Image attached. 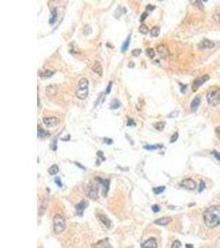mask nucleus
<instances>
[{"label":"nucleus","instance_id":"49","mask_svg":"<svg viewBox=\"0 0 220 248\" xmlns=\"http://www.w3.org/2000/svg\"><path fill=\"white\" fill-rule=\"evenodd\" d=\"M155 8V7L154 6H152V5H148L147 6V9L148 10V11H153V9H154Z\"/></svg>","mask_w":220,"mask_h":248},{"label":"nucleus","instance_id":"20","mask_svg":"<svg viewBox=\"0 0 220 248\" xmlns=\"http://www.w3.org/2000/svg\"><path fill=\"white\" fill-rule=\"evenodd\" d=\"M98 218H99V220H100L101 222H102L104 225H105L106 227H110V221L109 218H107L106 217L105 215H102V214H99L98 215Z\"/></svg>","mask_w":220,"mask_h":248},{"label":"nucleus","instance_id":"7","mask_svg":"<svg viewBox=\"0 0 220 248\" xmlns=\"http://www.w3.org/2000/svg\"><path fill=\"white\" fill-rule=\"evenodd\" d=\"M157 51H158V55H160L162 58H168L169 55H170V52H169V50L165 45H159V46H157Z\"/></svg>","mask_w":220,"mask_h":248},{"label":"nucleus","instance_id":"41","mask_svg":"<svg viewBox=\"0 0 220 248\" xmlns=\"http://www.w3.org/2000/svg\"><path fill=\"white\" fill-rule=\"evenodd\" d=\"M111 86H112V81H110V82H109V84H108L107 88H106V94H110V89H111Z\"/></svg>","mask_w":220,"mask_h":248},{"label":"nucleus","instance_id":"42","mask_svg":"<svg viewBox=\"0 0 220 248\" xmlns=\"http://www.w3.org/2000/svg\"><path fill=\"white\" fill-rule=\"evenodd\" d=\"M213 19L215 20L217 22H219L220 23V12H218V13H216V14L213 16Z\"/></svg>","mask_w":220,"mask_h":248},{"label":"nucleus","instance_id":"33","mask_svg":"<svg viewBox=\"0 0 220 248\" xmlns=\"http://www.w3.org/2000/svg\"><path fill=\"white\" fill-rule=\"evenodd\" d=\"M141 52L142 51L140 49H134V50L132 51V55H134V56H135V57H138L139 55H140Z\"/></svg>","mask_w":220,"mask_h":248},{"label":"nucleus","instance_id":"17","mask_svg":"<svg viewBox=\"0 0 220 248\" xmlns=\"http://www.w3.org/2000/svg\"><path fill=\"white\" fill-rule=\"evenodd\" d=\"M172 221V218L166 217L159 218V219H157L155 222H154V223L158 224V225H161V226H165V225H168V223H170Z\"/></svg>","mask_w":220,"mask_h":248},{"label":"nucleus","instance_id":"8","mask_svg":"<svg viewBox=\"0 0 220 248\" xmlns=\"http://www.w3.org/2000/svg\"><path fill=\"white\" fill-rule=\"evenodd\" d=\"M181 186L186 189H188V190H193L196 188V183L191 179H186V180L182 181Z\"/></svg>","mask_w":220,"mask_h":248},{"label":"nucleus","instance_id":"12","mask_svg":"<svg viewBox=\"0 0 220 248\" xmlns=\"http://www.w3.org/2000/svg\"><path fill=\"white\" fill-rule=\"evenodd\" d=\"M88 88H84V89L78 88V89H77L76 96L79 99L83 100V99H85L88 97Z\"/></svg>","mask_w":220,"mask_h":248},{"label":"nucleus","instance_id":"47","mask_svg":"<svg viewBox=\"0 0 220 248\" xmlns=\"http://www.w3.org/2000/svg\"><path fill=\"white\" fill-rule=\"evenodd\" d=\"M215 134H216V136H217V138H218V139L220 140V127H218V128H216Z\"/></svg>","mask_w":220,"mask_h":248},{"label":"nucleus","instance_id":"11","mask_svg":"<svg viewBox=\"0 0 220 248\" xmlns=\"http://www.w3.org/2000/svg\"><path fill=\"white\" fill-rule=\"evenodd\" d=\"M96 180L98 181V183H100L102 185L103 187V195L104 196H106L107 194V192L109 190V186H110V181L108 180H102L101 178H99V177H96L95 178Z\"/></svg>","mask_w":220,"mask_h":248},{"label":"nucleus","instance_id":"45","mask_svg":"<svg viewBox=\"0 0 220 248\" xmlns=\"http://www.w3.org/2000/svg\"><path fill=\"white\" fill-rule=\"evenodd\" d=\"M147 16H148V13H147V12H144V13L142 14L141 17H140V22H144V20L146 19Z\"/></svg>","mask_w":220,"mask_h":248},{"label":"nucleus","instance_id":"44","mask_svg":"<svg viewBox=\"0 0 220 248\" xmlns=\"http://www.w3.org/2000/svg\"><path fill=\"white\" fill-rule=\"evenodd\" d=\"M132 125H133V126L135 125L134 119L129 118V119H128V123H127V126H132Z\"/></svg>","mask_w":220,"mask_h":248},{"label":"nucleus","instance_id":"43","mask_svg":"<svg viewBox=\"0 0 220 248\" xmlns=\"http://www.w3.org/2000/svg\"><path fill=\"white\" fill-rule=\"evenodd\" d=\"M55 182L56 183V185H57L58 186L62 187V183H61V180H60V179L59 178V177H56V178L55 179Z\"/></svg>","mask_w":220,"mask_h":248},{"label":"nucleus","instance_id":"27","mask_svg":"<svg viewBox=\"0 0 220 248\" xmlns=\"http://www.w3.org/2000/svg\"><path fill=\"white\" fill-rule=\"evenodd\" d=\"M129 42H130V36H128L127 40L124 41V44H123V46H122L123 52H124V51H126L127 50H128V48H129Z\"/></svg>","mask_w":220,"mask_h":248},{"label":"nucleus","instance_id":"10","mask_svg":"<svg viewBox=\"0 0 220 248\" xmlns=\"http://www.w3.org/2000/svg\"><path fill=\"white\" fill-rule=\"evenodd\" d=\"M214 46V43L213 41H209V39H204L201 41L198 45V47L200 49H211Z\"/></svg>","mask_w":220,"mask_h":248},{"label":"nucleus","instance_id":"23","mask_svg":"<svg viewBox=\"0 0 220 248\" xmlns=\"http://www.w3.org/2000/svg\"><path fill=\"white\" fill-rule=\"evenodd\" d=\"M165 125H166V123H164V122H158V123H154L153 127H154V128H155L156 130L162 132V131L164 129V128H165Z\"/></svg>","mask_w":220,"mask_h":248},{"label":"nucleus","instance_id":"30","mask_svg":"<svg viewBox=\"0 0 220 248\" xmlns=\"http://www.w3.org/2000/svg\"><path fill=\"white\" fill-rule=\"evenodd\" d=\"M46 135H48V133L45 131L43 128H38V137L39 138H44L46 137Z\"/></svg>","mask_w":220,"mask_h":248},{"label":"nucleus","instance_id":"29","mask_svg":"<svg viewBox=\"0 0 220 248\" xmlns=\"http://www.w3.org/2000/svg\"><path fill=\"white\" fill-rule=\"evenodd\" d=\"M56 16H57V14H56V9L54 8V9L52 10V15H51V17L50 18V24H54V23H55V21H56Z\"/></svg>","mask_w":220,"mask_h":248},{"label":"nucleus","instance_id":"3","mask_svg":"<svg viewBox=\"0 0 220 248\" xmlns=\"http://www.w3.org/2000/svg\"><path fill=\"white\" fill-rule=\"evenodd\" d=\"M207 101L211 106H217L220 102V89L213 88L207 94Z\"/></svg>","mask_w":220,"mask_h":248},{"label":"nucleus","instance_id":"18","mask_svg":"<svg viewBox=\"0 0 220 248\" xmlns=\"http://www.w3.org/2000/svg\"><path fill=\"white\" fill-rule=\"evenodd\" d=\"M92 246L94 248H111L110 246V244L108 243V241H106V240L99 241L96 244H94Z\"/></svg>","mask_w":220,"mask_h":248},{"label":"nucleus","instance_id":"35","mask_svg":"<svg viewBox=\"0 0 220 248\" xmlns=\"http://www.w3.org/2000/svg\"><path fill=\"white\" fill-rule=\"evenodd\" d=\"M194 5H195L196 7H198V8L200 9H204V6L203 3H202V1H194Z\"/></svg>","mask_w":220,"mask_h":248},{"label":"nucleus","instance_id":"13","mask_svg":"<svg viewBox=\"0 0 220 248\" xmlns=\"http://www.w3.org/2000/svg\"><path fill=\"white\" fill-rule=\"evenodd\" d=\"M157 246H158L157 241L153 237L148 239L141 245L142 248H157Z\"/></svg>","mask_w":220,"mask_h":248},{"label":"nucleus","instance_id":"36","mask_svg":"<svg viewBox=\"0 0 220 248\" xmlns=\"http://www.w3.org/2000/svg\"><path fill=\"white\" fill-rule=\"evenodd\" d=\"M182 247V243L179 241H175L172 244V248H181Z\"/></svg>","mask_w":220,"mask_h":248},{"label":"nucleus","instance_id":"46","mask_svg":"<svg viewBox=\"0 0 220 248\" xmlns=\"http://www.w3.org/2000/svg\"><path fill=\"white\" fill-rule=\"evenodd\" d=\"M180 85H181V87H182V88H181V92H182V94H184L185 92H186V85H185V84H181V83H180Z\"/></svg>","mask_w":220,"mask_h":248},{"label":"nucleus","instance_id":"50","mask_svg":"<svg viewBox=\"0 0 220 248\" xmlns=\"http://www.w3.org/2000/svg\"><path fill=\"white\" fill-rule=\"evenodd\" d=\"M186 248H194V246H192V245H191V244H186Z\"/></svg>","mask_w":220,"mask_h":248},{"label":"nucleus","instance_id":"37","mask_svg":"<svg viewBox=\"0 0 220 248\" xmlns=\"http://www.w3.org/2000/svg\"><path fill=\"white\" fill-rule=\"evenodd\" d=\"M177 139H178V133H175L172 136V138H171L170 142L171 143H173V142H176Z\"/></svg>","mask_w":220,"mask_h":248},{"label":"nucleus","instance_id":"1","mask_svg":"<svg viewBox=\"0 0 220 248\" xmlns=\"http://www.w3.org/2000/svg\"><path fill=\"white\" fill-rule=\"evenodd\" d=\"M204 223L209 228H213L220 223V206L213 205L208 208L203 214Z\"/></svg>","mask_w":220,"mask_h":248},{"label":"nucleus","instance_id":"28","mask_svg":"<svg viewBox=\"0 0 220 248\" xmlns=\"http://www.w3.org/2000/svg\"><path fill=\"white\" fill-rule=\"evenodd\" d=\"M166 187L165 186H159V187H156V188H153V192L156 194H160L165 190Z\"/></svg>","mask_w":220,"mask_h":248},{"label":"nucleus","instance_id":"14","mask_svg":"<svg viewBox=\"0 0 220 248\" xmlns=\"http://www.w3.org/2000/svg\"><path fill=\"white\" fill-rule=\"evenodd\" d=\"M59 88L56 84H50L46 88V93L49 96H53L58 93Z\"/></svg>","mask_w":220,"mask_h":248},{"label":"nucleus","instance_id":"38","mask_svg":"<svg viewBox=\"0 0 220 248\" xmlns=\"http://www.w3.org/2000/svg\"><path fill=\"white\" fill-rule=\"evenodd\" d=\"M152 210H153L154 213H158L160 211V207H159L158 204H154L152 206Z\"/></svg>","mask_w":220,"mask_h":248},{"label":"nucleus","instance_id":"25","mask_svg":"<svg viewBox=\"0 0 220 248\" xmlns=\"http://www.w3.org/2000/svg\"><path fill=\"white\" fill-rule=\"evenodd\" d=\"M159 33H160V29H159V27H153V28L151 29L150 31L151 36L156 37V36H158V35H159Z\"/></svg>","mask_w":220,"mask_h":248},{"label":"nucleus","instance_id":"5","mask_svg":"<svg viewBox=\"0 0 220 248\" xmlns=\"http://www.w3.org/2000/svg\"><path fill=\"white\" fill-rule=\"evenodd\" d=\"M86 194L91 199H97L98 198V189L93 184H89L86 187Z\"/></svg>","mask_w":220,"mask_h":248},{"label":"nucleus","instance_id":"9","mask_svg":"<svg viewBox=\"0 0 220 248\" xmlns=\"http://www.w3.org/2000/svg\"><path fill=\"white\" fill-rule=\"evenodd\" d=\"M88 203H86V201H84V200H83V201H81L79 204H78L76 205L77 214L79 215V216H83V215L84 210L86 209V208L88 207Z\"/></svg>","mask_w":220,"mask_h":248},{"label":"nucleus","instance_id":"4","mask_svg":"<svg viewBox=\"0 0 220 248\" xmlns=\"http://www.w3.org/2000/svg\"><path fill=\"white\" fill-rule=\"evenodd\" d=\"M209 80V76L208 75H202V76H200V77H198L197 79H195V80H194L193 84H192L191 86L192 91L193 92L197 91L199 88H200L201 85H203V84H204L206 81H208Z\"/></svg>","mask_w":220,"mask_h":248},{"label":"nucleus","instance_id":"24","mask_svg":"<svg viewBox=\"0 0 220 248\" xmlns=\"http://www.w3.org/2000/svg\"><path fill=\"white\" fill-rule=\"evenodd\" d=\"M58 172H59V167H58L57 165H53L49 169V174L51 175H55Z\"/></svg>","mask_w":220,"mask_h":248},{"label":"nucleus","instance_id":"34","mask_svg":"<svg viewBox=\"0 0 220 248\" xmlns=\"http://www.w3.org/2000/svg\"><path fill=\"white\" fill-rule=\"evenodd\" d=\"M205 187H206L205 183H204L203 180H200V186H199V192H202V191L205 189Z\"/></svg>","mask_w":220,"mask_h":248},{"label":"nucleus","instance_id":"32","mask_svg":"<svg viewBox=\"0 0 220 248\" xmlns=\"http://www.w3.org/2000/svg\"><path fill=\"white\" fill-rule=\"evenodd\" d=\"M159 147H161V146H154V145H146V146H144V149L148 150V151H153V150L158 149V148Z\"/></svg>","mask_w":220,"mask_h":248},{"label":"nucleus","instance_id":"19","mask_svg":"<svg viewBox=\"0 0 220 248\" xmlns=\"http://www.w3.org/2000/svg\"><path fill=\"white\" fill-rule=\"evenodd\" d=\"M54 74H55V72H54V71H52V70H44V71H41V72H40V77H41V79L45 80V79H48V78H50L53 75H54Z\"/></svg>","mask_w":220,"mask_h":248},{"label":"nucleus","instance_id":"51","mask_svg":"<svg viewBox=\"0 0 220 248\" xmlns=\"http://www.w3.org/2000/svg\"><path fill=\"white\" fill-rule=\"evenodd\" d=\"M130 64L129 65V67H134V64H133V62H129Z\"/></svg>","mask_w":220,"mask_h":248},{"label":"nucleus","instance_id":"40","mask_svg":"<svg viewBox=\"0 0 220 248\" xmlns=\"http://www.w3.org/2000/svg\"><path fill=\"white\" fill-rule=\"evenodd\" d=\"M212 154H213V157H215L216 159L218 160V161L220 162V153H218V152H216V151H213V152H212Z\"/></svg>","mask_w":220,"mask_h":248},{"label":"nucleus","instance_id":"39","mask_svg":"<svg viewBox=\"0 0 220 248\" xmlns=\"http://www.w3.org/2000/svg\"><path fill=\"white\" fill-rule=\"evenodd\" d=\"M51 149L53 150V151H56V149H57V146H56V140H54L52 142H51Z\"/></svg>","mask_w":220,"mask_h":248},{"label":"nucleus","instance_id":"15","mask_svg":"<svg viewBox=\"0 0 220 248\" xmlns=\"http://www.w3.org/2000/svg\"><path fill=\"white\" fill-rule=\"evenodd\" d=\"M200 101H201V98L200 95H197V96L195 97V99L192 100L191 104V110L192 112H196L197 109H198L200 104Z\"/></svg>","mask_w":220,"mask_h":248},{"label":"nucleus","instance_id":"2","mask_svg":"<svg viewBox=\"0 0 220 248\" xmlns=\"http://www.w3.org/2000/svg\"><path fill=\"white\" fill-rule=\"evenodd\" d=\"M53 222H54V232L55 234L61 233L66 228V220L62 215H55L53 218Z\"/></svg>","mask_w":220,"mask_h":248},{"label":"nucleus","instance_id":"48","mask_svg":"<svg viewBox=\"0 0 220 248\" xmlns=\"http://www.w3.org/2000/svg\"><path fill=\"white\" fill-rule=\"evenodd\" d=\"M104 142H105V143H106V144H111V143H113V141L111 139H109V138H105L104 139Z\"/></svg>","mask_w":220,"mask_h":248},{"label":"nucleus","instance_id":"16","mask_svg":"<svg viewBox=\"0 0 220 248\" xmlns=\"http://www.w3.org/2000/svg\"><path fill=\"white\" fill-rule=\"evenodd\" d=\"M92 70L93 72L97 74L99 76H101V75H102V67H101V65L100 62L95 61L93 65L92 66Z\"/></svg>","mask_w":220,"mask_h":248},{"label":"nucleus","instance_id":"21","mask_svg":"<svg viewBox=\"0 0 220 248\" xmlns=\"http://www.w3.org/2000/svg\"><path fill=\"white\" fill-rule=\"evenodd\" d=\"M78 88H82V89H84V88H88V80L85 79V78H83L81 80H79V87Z\"/></svg>","mask_w":220,"mask_h":248},{"label":"nucleus","instance_id":"26","mask_svg":"<svg viewBox=\"0 0 220 248\" xmlns=\"http://www.w3.org/2000/svg\"><path fill=\"white\" fill-rule=\"evenodd\" d=\"M145 54H146L147 56H148V58H150V59H153V58H154V56H155V52L153 51V49L152 48L147 49L146 51H145Z\"/></svg>","mask_w":220,"mask_h":248},{"label":"nucleus","instance_id":"31","mask_svg":"<svg viewBox=\"0 0 220 248\" xmlns=\"http://www.w3.org/2000/svg\"><path fill=\"white\" fill-rule=\"evenodd\" d=\"M148 27H147L145 24H142L140 27H139V31L141 32L142 34H147L148 32Z\"/></svg>","mask_w":220,"mask_h":248},{"label":"nucleus","instance_id":"22","mask_svg":"<svg viewBox=\"0 0 220 248\" xmlns=\"http://www.w3.org/2000/svg\"><path fill=\"white\" fill-rule=\"evenodd\" d=\"M120 106V101L117 100V99H114V100H112L111 103L110 104V109H111V110H115V109H117Z\"/></svg>","mask_w":220,"mask_h":248},{"label":"nucleus","instance_id":"6","mask_svg":"<svg viewBox=\"0 0 220 248\" xmlns=\"http://www.w3.org/2000/svg\"><path fill=\"white\" fill-rule=\"evenodd\" d=\"M44 124L47 128H53L57 126L60 123V119L55 117H51V118H43Z\"/></svg>","mask_w":220,"mask_h":248}]
</instances>
